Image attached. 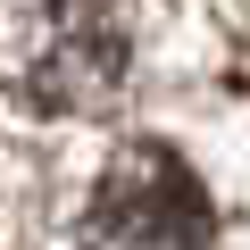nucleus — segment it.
<instances>
[{
  "mask_svg": "<svg viewBox=\"0 0 250 250\" xmlns=\"http://www.w3.org/2000/svg\"><path fill=\"white\" fill-rule=\"evenodd\" d=\"M125 0H0V92L42 117H100L125 92Z\"/></svg>",
  "mask_w": 250,
  "mask_h": 250,
  "instance_id": "1",
  "label": "nucleus"
},
{
  "mask_svg": "<svg viewBox=\"0 0 250 250\" xmlns=\"http://www.w3.org/2000/svg\"><path fill=\"white\" fill-rule=\"evenodd\" d=\"M83 250H208V192L167 142H125L92 200H83Z\"/></svg>",
  "mask_w": 250,
  "mask_h": 250,
  "instance_id": "2",
  "label": "nucleus"
}]
</instances>
